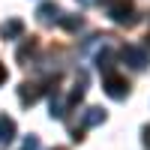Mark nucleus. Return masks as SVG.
<instances>
[{
  "label": "nucleus",
  "instance_id": "f257e3e1",
  "mask_svg": "<svg viewBox=\"0 0 150 150\" xmlns=\"http://www.w3.org/2000/svg\"><path fill=\"white\" fill-rule=\"evenodd\" d=\"M108 15H111L114 24H120V27L138 24V12H135L132 0H111V3H108Z\"/></svg>",
  "mask_w": 150,
  "mask_h": 150
},
{
  "label": "nucleus",
  "instance_id": "f03ea898",
  "mask_svg": "<svg viewBox=\"0 0 150 150\" xmlns=\"http://www.w3.org/2000/svg\"><path fill=\"white\" fill-rule=\"evenodd\" d=\"M120 57H123V63H126L129 69H135V72H141L150 60H147V51L144 48H138V45H123L120 48Z\"/></svg>",
  "mask_w": 150,
  "mask_h": 150
},
{
  "label": "nucleus",
  "instance_id": "7ed1b4c3",
  "mask_svg": "<svg viewBox=\"0 0 150 150\" xmlns=\"http://www.w3.org/2000/svg\"><path fill=\"white\" fill-rule=\"evenodd\" d=\"M102 90H105L111 99H126V96H129V81L123 78V75H117V72H111V75H105Z\"/></svg>",
  "mask_w": 150,
  "mask_h": 150
},
{
  "label": "nucleus",
  "instance_id": "20e7f679",
  "mask_svg": "<svg viewBox=\"0 0 150 150\" xmlns=\"http://www.w3.org/2000/svg\"><path fill=\"white\" fill-rule=\"evenodd\" d=\"M36 18H39L42 24H60L63 12H60V6H57V3H42L39 9H36Z\"/></svg>",
  "mask_w": 150,
  "mask_h": 150
},
{
  "label": "nucleus",
  "instance_id": "39448f33",
  "mask_svg": "<svg viewBox=\"0 0 150 150\" xmlns=\"http://www.w3.org/2000/svg\"><path fill=\"white\" fill-rule=\"evenodd\" d=\"M0 36L3 39H21L24 36V21L21 18H6L0 24Z\"/></svg>",
  "mask_w": 150,
  "mask_h": 150
},
{
  "label": "nucleus",
  "instance_id": "423d86ee",
  "mask_svg": "<svg viewBox=\"0 0 150 150\" xmlns=\"http://www.w3.org/2000/svg\"><path fill=\"white\" fill-rule=\"evenodd\" d=\"M84 93H87V72H78V78H75V87H72V93H69V99H66V105H69V108L78 105L81 99H84Z\"/></svg>",
  "mask_w": 150,
  "mask_h": 150
},
{
  "label": "nucleus",
  "instance_id": "0eeeda50",
  "mask_svg": "<svg viewBox=\"0 0 150 150\" xmlns=\"http://www.w3.org/2000/svg\"><path fill=\"white\" fill-rule=\"evenodd\" d=\"M15 135H18L15 120L6 117V114H0V144H12V141H15Z\"/></svg>",
  "mask_w": 150,
  "mask_h": 150
},
{
  "label": "nucleus",
  "instance_id": "6e6552de",
  "mask_svg": "<svg viewBox=\"0 0 150 150\" xmlns=\"http://www.w3.org/2000/svg\"><path fill=\"white\" fill-rule=\"evenodd\" d=\"M39 96H42L39 84H30V81H24V84L18 87V99H21L24 105H33V102H36V99H39Z\"/></svg>",
  "mask_w": 150,
  "mask_h": 150
},
{
  "label": "nucleus",
  "instance_id": "1a4fd4ad",
  "mask_svg": "<svg viewBox=\"0 0 150 150\" xmlns=\"http://www.w3.org/2000/svg\"><path fill=\"white\" fill-rule=\"evenodd\" d=\"M96 66L102 69L105 75H111V66H114V51H111V48H108L105 42H102V51L96 54Z\"/></svg>",
  "mask_w": 150,
  "mask_h": 150
},
{
  "label": "nucleus",
  "instance_id": "9d476101",
  "mask_svg": "<svg viewBox=\"0 0 150 150\" xmlns=\"http://www.w3.org/2000/svg\"><path fill=\"white\" fill-rule=\"evenodd\" d=\"M102 123H105V111H102V108L93 105V108L84 111V126H87V129H90V126H102Z\"/></svg>",
  "mask_w": 150,
  "mask_h": 150
},
{
  "label": "nucleus",
  "instance_id": "9b49d317",
  "mask_svg": "<svg viewBox=\"0 0 150 150\" xmlns=\"http://www.w3.org/2000/svg\"><path fill=\"white\" fill-rule=\"evenodd\" d=\"M48 108H51V111H48V114H51V120H63V117H66V108H69V105H66L60 96H51Z\"/></svg>",
  "mask_w": 150,
  "mask_h": 150
},
{
  "label": "nucleus",
  "instance_id": "f8f14e48",
  "mask_svg": "<svg viewBox=\"0 0 150 150\" xmlns=\"http://www.w3.org/2000/svg\"><path fill=\"white\" fill-rule=\"evenodd\" d=\"M36 51V39H27V42H24L21 48H18V54H15V60H18V63H24V60H27L30 54Z\"/></svg>",
  "mask_w": 150,
  "mask_h": 150
},
{
  "label": "nucleus",
  "instance_id": "ddd939ff",
  "mask_svg": "<svg viewBox=\"0 0 150 150\" xmlns=\"http://www.w3.org/2000/svg\"><path fill=\"white\" fill-rule=\"evenodd\" d=\"M60 24H63L66 30H81L84 21H81V18H60Z\"/></svg>",
  "mask_w": 150,
  "mask_h": 150
},
{
  "label": "nucleus",
  "instance_id": "4468645a",
  "mask_svg": "<svg viewBox=\"0 0 150 150\" xmlns=\"http://www.w3.org/2000/svg\"><path fill=\"white\" fill-rule=\"evenodd\" d=\"M21 150H39V138H36V135H27L24 144H21Z\"/></svg>",
  "mask_w": 150,
  "mask_h": 150
},
{
  "label": "nucleus",
  "instance_id": "2eb2a0df",
  "mask_svg": "<svg viewBox=\"0 0 150 150\" xmlns=\"http://www.w3.org/2000/svg\"><path fill=\"white\" fill-rule=\"evenodd\" d=\"M141 144H144V150H150V126H144V132H141Z\"/></svg>",
  "mask_w": 150,
  "mask_h": 150
},
{
  "label": "nucleus",
  "instance_id": "dca6fc26",
  "mask_svg": "<svg viewBox=\"0 0 150 150\" xmlns=\"http://www.w3.org/2000/svg\"><path fill=\"white\" fill-rule=\"evenodd\" d=\"M6 78H9V72H6V66H3V63H0V87L6 84Z\"/></svg>",
  "mask_w": 150,
  "mask_h": 150
},
{
  "label": "nucleus",
  "instance_id": "f3484780",
  "mask_svg": "<svg viewBox=\"0 0 150 150\" xmlns=\"http://www.w3.org/2000/svg\"><path fill=\"white\" fill-rule=\"evenodd\" d=\"M78 3H81V6H90V3H93V0H78Z\"/></svg>",
  "mask_w": 150,
  "mask_h": 150
},
{
  "label": "nucleus",
  "instance_id": "a211bd4d",
  "mask_svg": "<svg viewBox=\"0 0 150 150\" xmlns=\"http://www.w3.org/2000/svg\"><path fill=\"white\" fill-rule=\"evenodd\" d=\"M51 150H63V147H51Z\"/></svg>",
  "mask_w": 150,
  "mask_h": 150
}]
</instances>
